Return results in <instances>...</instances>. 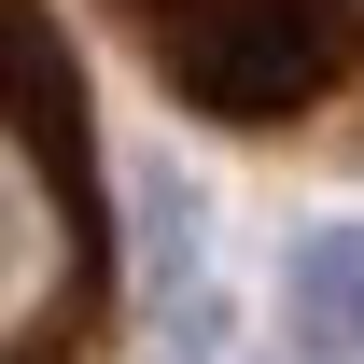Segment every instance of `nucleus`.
I'll return each instance as SVG.
<instances>
[{
	"instance_id": "2",
	"label": "nucleus",
	"mask_w": 364,
	"mask_h": 364,
	"mask_svg": "<svg viewBox=\"0 0 364 364\" xmlns=\"http://www.w3.org/2000/svg\"><path fill=\"white\" fill-rule=\"evenodd\" d=\"M280 350L294 364H364V210L309 225L280 252Z\"/></svg>"
},
{
	"instance_id": "1",
	"label": "nucleus",
	"mask_w": 364,
	"mask_h": 364,
	"mask_svg": "<svg viewBox=\"0 0 364 364\" xmlns=\"http://www.w3.org/2000/svg\"><path fill=\"white\" fill-rule=\"evenodd\" d=\"M112 14L196 112L252 140H294L336 85H364V0H112Z\"/></svg>"
}]
</instances>
